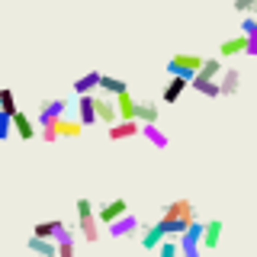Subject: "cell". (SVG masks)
Here are the masks:
<instances>
[{
	"instance_id": "obj_1",
	"label": "cell",
	"mask_w": 257,
	"mask_h": 257,
	"mask_svg": "<svg viewBox=\"0 0 257 257\" xmlns=\"http://www.w3.org/2000/svg\"><path fill=\"white\" fill-rule=\"evenodd\" d=\"M199 231H203V222L193 219L187 228L177 235V251L183 257H203V247H199Z\"/></svg>"
},
{
	"instance_id": "obj_2",
	"label": "cell",
	"mask_w": 257,
	"mask_h": 257,
	"mask_svg": "<svg viewBox=\"0 0 257 257\" xmlns=\"http://www.w3.org/2000/svg\"><path fill=\"white\" fill-rule=\"evenodd\" d=\"M199 64H203V58H199V55H190V52H180V55H174L171 61H167V74H180V77H193L199 71Z\"/></svg>"
},
{
	"instance_id": "obj_3",
	"label": "cell",
	"mask_w": 257,
	"mask_h": 257,
	"mask_svg": "<svg viewBox=\"0 0 257 257\" xmlns=\"http://www.w3.org/2000/svg\"><path fill=\"white\" fill-rule=\"evenodd\" d=\"M68 106H71V103L61 100V96L42 100V103H39V119H36V125H39V128H42V125H52L58 116H64V112H68Z\"/></svg>"
},
{
	"instance_id": "obj_4",
	"label": "cell",
	"mask_w": 257,
	"mask_h": 257,
	"mask_svg": "<svg viewBox=\"0 0 257 257\" xmlns=\"http://www.w3.org/2000/svg\"><path fill=\"white\" fill-rule=\"evenodd\" d=\"M125 212H128V203H125L122 196H112V199H106V203H100V206L93 209V219L109 225V222H116L119 215H125Z\"/></svg>"
},
{
	"instance_id": "obj_5",
	"label": "cell",
	"mask_w": 257,
	"mask_h": 257,
	"mask_svg": "<svg viewBox=\"0 0 257 257\" xmlns=\"http://www.w3.org/2000/svg\"><path fill=\"white\" fill-rule=\"evenodd\" d=\"M93 96V112H96V122H106V125H112V122H119V112H116V103H112V96H106V93H90Z\"/></svg>"
},
{
	"instance_id": "obj_6",
	"label": "cell",
	"mask_w": 257,
	"mask_h": 257,
	"mask_svg": "<svg viewBox=\"0 0 257 257\" xmlns=\"http://www.w3.org/2000/svg\"><path fill=\"white\" fill-rule=\"evenodd\" d=\"M139 228H142V222H139V215H132V212H125V215H119L116 222H109L112 238H132V235H139Z\"/></svg>"
},
{
	"instance_id": "obj_7",
	"label": "cell",
	"mask_w": 257,
	"mask_h": 257,
	"mask_svg": "<svg viewBox=\"0 0 257 257\" xmlns=\"http://www.w3.org/2000/svg\"><path fill=\"white\" fill-rule=\"evenodd\" d=\"M222 228H225V225H222L219 219L203 222V231H199V247H206V251H215V247H219V241H222Z\"/></svg>"
},
{
	"instance_id": "obj_8",
	"label": "cell",
	"mask_w": 257,
	"mask_h": 257,
	"mask_svg": "<svg viewBox=\"0 0 257 257\" xmlns=\"http://www.w3.org/2000/svg\"><path fill=\"white\" fill-rule=\"evenodd\" d=\"M142 122H135V119H119V122L109 125V139L112 142H125V139H135L139 135Z\"/></svg>"
},
{
	"instance_id": "obj_9",
	"label": "cell",
	"mask_w": 257,
	"mask_h": 257,
	"mask_svg": "<svg viewBox=\"0 0 257 257\" xmlns=\"http://www.w3.org/2000/svg\"><path fill=\"white\" fill-rule=\"evenodd\" d=\"M238 87H241V71L238 68H222V74H219V93L222 96H235Z\"/></svg>"
},
{
	"instance_id": "obj_10",
	"label": "cell",
	"mask_w": 257,
	"mask_h": 257,
	"mask_svg": "<svg viewBox=\"0 0 257 257\" xmlns=\"http://www.w3.org/2000/svg\"><path fill=\"white\" fill-rule=\"evenodd\" d=\"M13 132L20 135L23 142H29V139H36V135H39V125L32 122V119H26V112H23V109H16L13 112Z\"/></svg>"
},
{
	"instance_id": "obj_11",
	"label": "cell",
	"mask_w": 257,
	"mask_h": 257,
	"mask_svg": "<svg viewBox=\"0 0 257 257\" xmlns=\"http://www.w3.org/2000/svg\"><path fill=\"white\" fill-rule=\"evenodd\" d=\"M132 119H135V122H158V119H161L158 103H155V100H135Z\"/></svg>"
},
{
	"instance_id": "obj_12",
	"label": "cell",
	"mask_w": 257,
	"mask_h": 257,
	"mask_svg": "<svg viewBox=\"0 0 257 257\" xmlns=\"http://www.w3.org/2000/svg\"><path fill=\"white\" fill-rule=\"evenodd\" d=\"M74 106H77V122L84 125V128H90V125H96V112H93V96L90 93H84V96H77L74 100Z\"/></svg>"
},
{
	"instance_id": "obj_13",
	"label": "cell",
	"mask_w": 257,
	"mask_h": 257,
	"mask_svg": "<svg viewBox=\"0 0 257 257\" xmlns=\"http://www.w3.org/2000/svg\"><path fill=\"white\" fill-rule=\"evenodd\" d=\"M190 222H193V219H180V215H171V212H164L158 225H161V231H164L167 238H177V235H180V231L187 228Z\"/></svg>"
},
{
	"instance_id": "obj_14",
	"label": "cell",
	"mask_w": 257,
	"mask_h": 257,
	"mask_svg": "<svg viewBox=\"0 0 257 257\" xmlns=\"http://www.w3.org/2000/svg\"><path fill=\"white\" fill-rule=\"evenodd\" d=\"M128 90V84L122 77H112V74H100V80H96V93H106V96H116Z\"/></svg>"
},
{
	"instance_id": "obj_15",
	"label": "cell",
	"mask_w": 257,
	"mask_h": 257,
	"mask_svg": "<svg viewBox=\"0 0 257 257\" xmlns=\"http://www.w3.org/2000/svg\"><path fill=\"white\" fill-rule=\"evenodd\" d=\"M52 125H55V132H58V139H77V135L84 132V125H80L77 119H68V116H58Z\"/></svg>"
},
{
	"instance_id": "obj_16",
	"label": "cell",
	"mask_w": 257,
	"mask_h": 257,
	"mask_svg": "<svg viewBox=\"0 0 257 257\" xmlns=\"http://www.w3.org/2000/svg\"><path fill=\"white\" fill-rule=\"evenodd\" d=\"M139 135H145V139H148L151 145H155V148H167V132L164 128H158V122H142V128H139Z\"/></svg>"
},
{
	"instance_id": "obj_17",
	"label": "cell",
	"mask_w": 257,
	"mask_h": 257,
	"mask_svg": "<svg viewBox=\"0 0 257 257\" xmlns=\"http://www.w3.org/2000/svg\"><path fill=\"white\" fill-rule=\"evenodd\" d=\"M139 231H142V247H145V251H155L161 241L167 238L164 231H161V225H158V222H155V225H145V228H139Z\"/></svg>"
},
{
	"instance_id": "obj_18",
	"label": "cell",
	"mask_w": 257,
	"mask_h": 257,
	"mask_svg": "<svg viewBox=\"0 0 257 257\" xmlns=\"http://www.w3.org/2000/svg\"><path fill=\"white\" fill-rule=\"evenodd\" d=\"M244 45H247V36H231V39H225V42L219 45V55L222 58H235V55H244Z\"/></svg>"
},
{
	"instance_id": "obj_19",
	"label": "cell",
	"mask_w": 257,
	"mask_h": 257,
	"mask_svg": "<svg viewBox=\"0 0 257 257\" xmlns=\"http://www.w3.org/2000/svg\"><path fill=\"white\" fill-rule=\"evenodd\" d=\"M187 87H190V80H187V77L174 74V77H171V84L164 87V96H161V100H164V103H177V100H180V93L187 90Z\"/></svg>"
},
{
	"instance_id": "obj_20",
	"label": "cell",
	"mask_w": 257,
	"mask_h": 257,
	"mask_svg": "<svg viewBox=\"0 0 257 257\" xmlns=\"http://www.w3.org/2000/svg\"><path fill=\"white\" fill-rule=\"evenodd\" d=\"M29 251H32V254H39V257H55V254H58V244H55L52 238H39V235H32V238H29Z\"/></svg>"
},
{
	"instance_id": "obj_21",
	"label": "cell",
	"mask_w": 257,
	"mask_h": 257,
	"mask_svg": "<svg viewBox=\"0 0 257 257\" xmlns=\"http://www.w3.org/2000/svg\"><path fill=\"white\" fill-rule=\"evenodd\" d=\"M96 80H100V71H87V74H80L74 80V93L84 96V93H93L96 90Z\"/></svg>"
},
{
	"instance_id": "obj_22",
	"label": "cell",
	"mask_w": 257,
	"mask_h": 257,
	"mask_svg": "<svg viewBox=\"0 0 257 257\" xmlns=\"http://www.w3.org/2000/svg\"><path fill=\"white\" fill-rule=\"evenodd\" d=\"M112 103H116V112H119V119H132L135 100H132V93H128V90H122V93H116V96H112Z\"/></svg>"
},
{
	"instance_id": "obj_23",
	"label": "cell",
	"mask_w": 257,
	"mask_h": 257,
	"mask_svg": "<svg viewBox=\"0 0 257 257\" xmlns=\"http://www.w3.org/2000/svg\"><path fill=\"white\" fill-rule=\"evenodd\" d=\"M77 228H80V238H84V241H100V222H96L93 215L80 219V222H77Z\"/></svg>"
},
{
	"instance_id": "obj_24",
	"label": "cell",
	"mask_w": 257,
	"mask_h": 257,
	"mask_svg": "<svg viewBox=\"0 0 257 257\" xmlns=\"http://www.w3.org/2000/svg\"><path fill=\"white\" fill-rule=\"evenodd\" d=\"M219 74H222V61L219 58H206L199 64V71H196V77H203V80H215Z\"/></svg>"
},
{
	"instance_id": "obj_25",
	"label": "cell",
	"mask_w": 257,
	"mask_h": 257,
	"mask_svg": "<svg viewBox=\"0 0 257 257\" xmlns=\"http://www.w3.org/2000/svg\"><path fill=\"white\" fill-rule=\"evenodd\" d=\"M164 212H171V215H180V219H196V212H193V203H190V199H174V203L167 206Z\"/></svg>"
},
{
	"instance_id": "obj_26",
	"label": "cell",
	"mask_w": 257,
	"mask_h": 257,
	"mask_svg": "<svg viewBox=\"0 0 257 257\" xmlns=\"http://www.w3.org/2000/svg\"><path fill=\"white\" fill-rule=\"evenodd\" d=\"M61 225H64L61 219H52V222H39L36 228H32V235H39V238H52V241H55V231H58Z\"/></svg>"
},
{
	"instance_id": "obj_27",
	"label": "cell",
	"mask_w": 257,
	"mask_h": 257,
	"mask_svg": "<svg viewBox=\"0 0 257 257\" xmlns=\"http://www.w3.org/2000/svg\"><path fill=\"white\" fill-rule=\"evenodd\" d=\"M0 109L10 112V116L16 112V93L10 90V87H0Z\"/></svg>"
},
{
	"instance_id": "obj_28",
	"label": "cell",
	"mask_w": 257,
	"mask_h": 257,
	"mask_svg": "<svg viewBox=\"0 0 257 257\" xmlns=\"http://www.w3.org/2000/svg\"><path fill=\"white\" fill-rule=\"evenodd\" d=\"M155 251H158V257H177V254H180V251H177V238H164Z\"/></svg>"
},
{
	"instance_id": "obj_29",
	"label": "cell",
	"mask_w": 257,
	"mask_h": 257,
	"mask_svg": "<svg viewBox=\"0 0 257 257\" xmlns=\"http://www.w3.org/2000/svg\"><path fill=\"white\" fill-rule=\"evenodd\" d=\"M10 135H13V116L0 109V142H7Z\"/></svg>"
},
{
	"instance_id": "obj_30",
	"label": "cell",
	"mask_w": 257,
	"mask_h": 257,
	"mask_svg": "<svg viewBox=\"0 0 257 257\" xmlns=\"http://www.w3.org/2000/svg\"><path fill=\"white\" fill-rule=\"evenodd\" d=\"M87 215H93V203L87 196H80L77 199V219H87Z\"/></svg>"
},
{
	"instance_id": "obj_31",
	"label": "cell",
	"mask_w": 257,
	"mask_h": 257,
	"mask_svg": "<svg viewBox=\"0 0 257 257\" xmlns=\"http://www.w3.org/2000/svg\"><path fill=\"white\" fill-rule=\"evenodd\" d=\"M39 139H42L45 145H55V142H58V132H55V125H42V128H39Z\"/></svg>"
},
{
	"instance_id": "obj_32",
	"label": "cell",
	"mask_w": 257,
	"mask_h": 257,
	"mask_svg": "<svg viewBox=\"0 0 257 257\" xmlns=\"http://www.w3.org/2000/svg\"><path fill=\"white\" fill-rule=\"evenodd\" d=\"M74 228H68V225H61L58 231H55V244H61V241H74Z\"/></svg>"
},
{
	"instance_id": "obj_33",
	"label": "cell",
	"mask_w": 257,
	"mask_h": 257,
	"mask_svg": "<svg viewBox=\"0 0 257 257\" xmlns=\"http://www.w3.org/2000/svg\"><path fill=\"white\" fill-rule=\"evenodd\" d=\"M235 10L238 13H254L257 10V0H235Z\"/></svg>"
},
{
	"instance_id": "obj_34",
	"label": "cell",
	"mask_w": 257,
	"mask_h": 257,
	"mask_svg": "<svg viewBox=\"0 0 257 257\" xmlns=\"http://www.w3.org/2000/svg\"><path fill=\"white\" fill-rule=\"evenodd\" d=\"M55 257H74V241H61L58 244V254Z\"/></svg>"
},
{
	"instance_id": "obj_35",
	"label": "cell",
	"mask_w": 257,
	"mask_h": 257,
	"mask_svg": "<svg viewBox=\"0 0 257 257\" xmlns=\"http://www.w3.org/2000/svg\"><path fill=\"white\" fill-rule=\"evenodd\" d=\"M251 16H254V20H257V10H254V13H251Z\"/></svg>"
}]
</instances>
